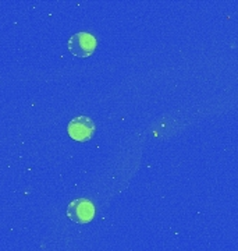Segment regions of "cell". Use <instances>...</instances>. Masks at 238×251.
Segmentation results:
<instances>
[{
  "instance_id": "cell-1",
  "label": "cell",
  "mask_w": 238,
  "mask_h": 251,
  "mask_svg": "<svg viewBox=\"0 0 238 251\" xmlns=\"http://www.w3.org/2000/svg\"><path fill=\"white\" fill-rule=\"evenodd\" d=\"M67 218L78 225L89 224L95 218V205L91 200L77 198L67 206Z\"/></svg>"
},
{
  "instance_id": "cell-2",
  "label": "cell",
  "mask_w": 238,
  "mask_h": 251,
  "mask_svg": "<svg viewBox=\"0 0 238 251\" xmlns=\"http://www.w3.org/2000/svg\"><path fill=\"white\" fill-rule=\"evenodd\" d=\"M96 126L95 122L88 116H77L67 126V133L72 140L78 143H85L95 134Z\"/></svg>"
},
{
  "instance_id": "cell-3",
  "label": "cell",
  "mask_w": 238,
  "mask_h": 251,
  "mask_svg": "<svg viewBox=\"0 0 238 251\" xmlns=\"http://www.w3.org/2000/svg\"><path fill=\"white\" fill-rule=\"evenodd\" d=\"M69 50L77 57H89L96 49V38L89 32H77L70 36Z\"/></svg>"
}]
</instances>
